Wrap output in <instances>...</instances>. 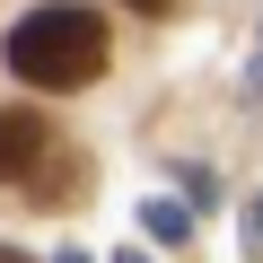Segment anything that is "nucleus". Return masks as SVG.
Wrapping results in <instances>:
<instances>
[{
  "instance_id": "nucleus-5",
  "label": "nucleus",
  "mask_w": 263,
  "mask_h": 263,
  "mask_svg": "<svg viewBox=\"0 0 263 263\" xmlns=\"http://www.w3.org/2000/svg\"><path fill=\"white\" fill-rule=\"evenodd\" d=\"M246 237H263V202H254V211H246ZM254 254H263V246H254Z\"/></svg>"
},
{
  "instance_id": "nucleus-2",
  "label": "nucleus",
  "mask_w": 263,
  "mask_h": 263,
  "mask_svg": "<svg viewBox=\"0 0 263 263\" xmlns=\"http://www.w3.org/2000/svg\"><path fill=\"white\" fill-rule=\"evenodd\" d=\"M44 167V114L35 105H0V184H18Z\"/></svg>"
},
{
  "instance_id": "nucleus-6",
  "label": "nucleus",
  "mask_w": 263,
  "mask_h": 263,
  "mask_svg": "<svg viewBox=\"0 0 263 263\" xmlns=\"http://www.w3.org/2000/svg\"><path fill=\"white\" fill-rule=\"evenodd\" d=\"M0 263H27V254H18V246H0Z\"/></svg>"
},
{
  "instance_id": "nucleus-4",
  "label": "nucleus",
  "mask_w": 263,
  "mask_h": 263,
  "mask_svg": "<svg viewBox=\"0 0 263 263\" xmlns=\"http://www.w3.org/2000/svg\"><path fill=\"white\" fill-rule=\"evenodd\" d=\"M132 9H141V18H167V9H176V0H132Z\"/></svg>"
},
{
  "instance_id": "nucleus-7",
  "label": "nucleus",
  "mask_w": 263,
  "mask_h": 263,
  "mask_svg": "<svg viewBox=\"0 0 263 263\" xmlns=\"http://www.w3.org/2000/svg\"><path fill=\"white\" fill-rule=\"evenodd\" d=\"M114 263H141V254H114Z\"/></svg>"
},
{
  "instance_id": "nucleus-3",
  "label": "nucleus",
  "mask_w": 263,
  "mask_h": 263,
  "mask_svg": "<svg viewBox=\"0 0 263 263\" xmlns=\"http://www.w3.org/2000/svg\"><path fill=\"white\" fill-rule=\"evenodd\" d=\"M141 228H149L158 246H184V237H193V211H184V202H141Z\"/></svg>"
},
{
  "instance_id": "nucleus-1",
  "label": "nucleus",
  "mask_w": 263,
  "mask_h": 263,
  "mask_svg": "<svg viewBox=\"0 0 263 263\" xmlns=\"http://www.w3.org/2000/svg\"><path fill=\"white\" fill-rule=\"evenodd\" d=\"M9 70L27 88H88L105 70V18L79 9V0H53V9H27L9 27Z\"/></svg>"
}]
</instances>
